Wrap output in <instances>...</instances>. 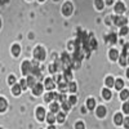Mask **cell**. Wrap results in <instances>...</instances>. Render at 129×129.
<instances>
[{
	"label": "cell",
	"instance_id": "6da1fadb",
	"mask_svg": "<svg viewBox=\"0 0 129 129\" xmlns=\"http://www.w3.org/2000/svg\"><path fill=\"white\" fill-rule=\"evenodd\" d=\"M34 57L38 61H43V59L45 58V50L43 49L41 47H36L35 50H34Z\"/></svg>",
	"mask_w": 129,
	"mask_h": 129
},
{
	"label": "cell",
	"instance_id": "7a4b0ae2",
	"mask_svg": "<svg viewBox=\"0 0 129 129\" xmlns=\"http://www.w3.org/2000/svg\"><path fill=\"white\" fill-rule=\"evenodd\" d=\"M114 23H115L116 26L124 27L125 23H126V18H125L124 16H116V17H114Z\"/></svg>",
	"mask_w": 129,
	"mask_h": 129
},
{
	"label": "cell",
	"instance_id": "3957f363",
	"mask_svg": "<svg viewBox=\"0 0 129 129\" xmlns=\"http://www.w3.org/2000/svg\"><path fill=\"white\" fill-rule=\"evenodd\" d=\"M31 70H32V63L28 61H25L22 64V72L23 75H31Z\"/></svg>",
	"mask_w": 129,
	"mask_h": 129
},
{
	"label": "cell",
	"instance_id": "277c9868",
	"mask_svg": "<svg viewBox=\"0 0 129 129\" xmlns=\"http://www.w3.org/2000/svg\"><path fill=\"white\" fill-rule=\"evenodd\" d=\"M128 48H129V45H124V48H123V53H121V56H120V64H121V66H125V64H126Z\"/></svg>",
	"mask_w": 129,
	"mask_h": 129
},
{
	"label": "cell",
	"instance_id": "5b68a950",
	"mask_svg": "<svg viewBox=\"0 0 129 129\" xmlns=\"http://www.w3.org/2000/svg\"><path fill=\"white\" fill-rule=\"evenodd\" d=\"M62 13L64 14V16H70L71 13H72V4L71 3H64L63 4V7H62Z\"/></svg>",
	"mask_w": 129,
	"mask_h": 129
},
{
	"label": "cell",
	"instance_id": "8992f818",
	"mask_svg": "<svg viewBox=\"0 0 129 129\" xmlns=\"http://www.w3.org/2000/svg\"><path fill=\"white\" fill-rule=\"evenodd\" d=\"M36 116H38L39 120H44L45 119V110L43 109V107H39L36 110Z\"/></svg>",
	"mask_w": 129,
	"mask_h": 129
},
{
	"label": "cell",
	"instance_id": "52a82bcc",
	"mask_svg": "<svg viewBox=\"0 0 129 129\" xmlns=\"http://www.w3.org/2000/svg\"><path fill=\"white\" fill-rule=\"evenodd\" d=\"M115 10H116V13H123L124 10H125V5L123 3H116L115 4Z\"/></svg>",
	"mask_w": 129,
	"mask_h": 129
},
{
	"label": "cell",
	"instance_id": "ba28073f",
	"mask_svg": "<svg viewBox=\"0 0 129 129\" xmlns=\"http://www.w3.org/2000/svg\"><path fill=\"white\" fill-rule=\"evenodd\" d=\"M35 81H36V78L32 76V75H30V76L27 78V85H28V87H31V88H34L35 85H36Z\"/></svg>",
	"mask_w": 129,
	"mask_h": 129
},
{
	"label": "cell",
	"instance_id": "9c48e42d",
	"mask_svg": "<svg viewBox=\"0 0 129 129\" xmlns=\"http://www.w3.org/2000/svg\"><path fill=\"white\" fill-rule=\"evenodd\" d=\"M32 92H34V94H36V95L41 94V92H43V85H41V84H36L35 87L32 88Z\"/></svg>",
	"mask_w": 129,
	"mask_h": 129
},
{
	"label": "cell",
	"instance_id": "30bf717a",
	"mask_svg": "<svg viewBox=\"0 0 129 129\" xmlns=\"http://www.w3.org/2000/svg\"><path fill=\"white\" fill-rule=\"evenodd\" d=\"M45 88H47L48 90H52L53 88H54V80L47 79V80H45Z\"/></svg>",
	"mask_w": 129,
	"mask_h": 129
},
{
	"label": "cell",
	"instance_id": "8fae6325",
	"mask_svg": "<svg viewBox=\"0 0 129 129\" xmlns=\"http://www.w3.org/2000/svg\"><path fill=\"white\" fill-rule=\"evenodd\" d=\"M56 98H58V95H57L56 93H53V92H50V93H48V94L45 95V101H47V102H50V101L56 100Z\"/></svg>",
	"mask_w": 129,
	"mask_h": 129
},
{
	"label": "cell",
	"instance_id": "7c38bea8",
	"mask_svg": "<svg viewBox=\"0 0 129 129\" xmlns=\"http://www.w3.org/2000/svg\"><path fill=\"white\" fill-rule=\"evenodd\" d=\"M58 88H59V90L63 93V92H66V90L69 89V84H67L66 81H61V83L58 84Z\"/></svg>",
	"mask_w": 129,
	"mask_h": 129
},
{
	"label": "cell",
	"instance_id": "4fadbf2b",
	"mask_svg": "<svg viewBox=\"0 0 129 129\" xmlns=\"http://www.w3.org/2000/svg\"><path fill=\"white\" fill-rule=\"evenodd\" d=\"M56 120H57V117L54 116V114H53V112H49V114L47 115V121H48L49 124H53Z\"/></svg>",
	"mask_w": 129,
	"mask_h": 129
},
{
	"label": "cell",
	"instance_id": "5bb4252c",
	"mask_svg": "<svg viewBox=\"0 0 129 129\" xmlns=\"http://www.w3.org/2000/svg\"><path fill=\"white\" fill-rule=\"evenodd\" d=\"M110 58H111L112 61H116L117 58H119V53H117L116 49H111V50H110Z\"/></svg>",
	"mask_w": 129,
	"mask_h": 129
},
{
	"label": "cell",
	"instance_id": "9a60e30c",
	"mask_svg": "<svg viewBox=\"0 0 129 129\" xmlns=\"http://www.w3.org/2000/svg\"><path fill=\"white\" fill-rule=\"evenodd\" d=\"M115 123H116L117 125H120V124L124 123V119H123V115H121V114H116V115H115Z\"/></svg>",
	"mask_w": 129,
	"mask_h": 129
},
{
	"label": "cell",
	"instance_id": "2e32d148",
	"mask_svg": "<svg viewBox=\"0 0 129 129\" xmlns=\"http://www.w3.org/2000/svg\"><path fill=\"white\" fill-rule=\"evenodd\" d=\"M97 115H98L100 117H103L106 115V109H105L103 106H100L98 109H97Z\"/></svg>",
	"mask_w": 129,
	"mask_h": 129
},
{
	"label": "cell",
	"instance_id": "e0dca14e",
	"mask_svg": "<svg viewBox=\"0 0 129 129\" xmlns=\"http://www.w3.org/2000/svg\"><path fill=\"white\" fill-rule=\"evenodd\" d=\"M123 87H124L123 80H121V79H117V80L115 81V88H116L117 90H121V89H123Z\"/></svg>",
	"mask_w": 129,
	"mask_h": 129
},
{
	"label": "cell",
	"instance_id": "ac0fdd59",
	"mask_svg": "<svg viewBox=\"0 0 129 129\" xmlns=\"http://www.w3.org/2000/svg\"><path fill=\"white\" fill-rule=\"evenodd\" d=\"M88 47H89V49H95V48H97V40H95L94 38H90V39H89Z\"/></svg>",
	"mask_w": 129,
	"mask_h": 129
},
{
	"label": "cell",
	"instance_id": "d6986e66",
	"mask_svg": "<svg viewBox=\"0 0 129 129\" xmlns=\"http://www.w3.org/2000/svg\"><path fill=\"white\" fill-rule=\"evenodd\" d=\"M102 95H103L105 100H110V98H111V92L107 89V88H105V89L102 90Z\"/></svg>",
	"mask_w": 129,
	"mask_h": 129
},
{
	"label": "cell",
	"instance_id": "ffe728a7",
	"mask_svg": "<svg viewBox=\"0 0 129 129\" xmlns=\"http://www.w3.org/2000/svg\"><path fill=\"white\" fill-rule=\"evenodd\" d=\"M50 112L56 114V112H59V106L57 103H52L50 105Z\"/></svg>",
	"mask_w": 129,
	"mask_h": 129
},
{
	"label": "cell",
	"instance_id": "44dd1931",
	"mask_svg": "<svg viewBox=\"0 0 129 129\" xmlns=\"http://www.w3.org/2000/svg\"><path fill=\"white\" fill-rule=\"evenodd\" d=\"M87 106H88V109H89V110H93L94 107H95V101H94L93 98H89L88 102H87Z\"/></svg>",
	"mask_w": 129,
	"mask_h": 129
},
{
	"label": "cell",
	"instance_id": "7402d4cb",
	"mask_svg": "<svg viewBox=\"0 0 129 129\" xmlns=\"http://www.w3.org/2000/svg\"><path fill=\"white\" fill-rule=\"evenodd\" d=\"M128 97H129V92H128L126 89L121 90V93H120V98H121L123 101H126V100H128Z\"/></svg>",
	"mask_w": 129,
	"mask_h": 129
},
{
	"label": "cell",
	"instance_id": "603a6c76",
	"mask_svg": "<svg viewBox=\"0 0 129 129\" xmlns=\"http://www.w3.org/2000/svg\"><path fill=\"white\" fill-rule=\"evenodd\" d=\"M19 52H21V47L19 45H13V48H12V53H13V54L14 56H18L19 54Z\"/></svg>",
	"mask_w": 129,
	"mask_h": 129
},
{
	"label": "cell",
	"instance_id": "cb8c5ba5",
	"mask_svg": "<svg viewBox=\"0 0 129 129\" xmlns=\"http://www.w3.org/2000/svg\"><path fill=\"white\" fill-rule=\"evenodd\" d=\"M106 85H107V87H114V85H115L114 78H111V76L107 78V79H106Z\"/></svg>",
	"mask_w": 129,
	"mask_h": 129
},
{
	"label": "cell",
	"instance_id": "d4e9b609",
	"mask_svg": "<svg viewBox=\"0 0 129 129\" xmlns=\"http://www.w3.org/2000/svg\"><path fill=\"white\" fill-rule=\"evenodd\" d=\"M21 89H22V87H21V85H18V84H14V85H13V93H14V94H19V93H21Z\"/></svg>",
	"mask_w": 129,
	"mask_h": 129
},
{
	"label": "cell",
	"instance_id": "484cf974",
	"mask_svg": "<svg viewBox=\"0 0 129 129\" xmlns=\"http://www.w3.org/2000/svg\"><path fill=\"white\" fill-rule=\"evenodd\" d=\"M69 90L71 92V93H75V92H76V84H75V83H69Z\"/></svg>",
	"mask_w": 129,
	"mask_h": 129
},
{
	"label": "cell",
	"instance_id": "4316f807",
	"mask_svg": "<svg viewBox=\"0 0 129 129\" xmlns=\"http://www.w3.org/2000/svg\"><path fill=\"white\" fill-rule=\"evenodd\" d=\"M7 109V102L4 98H0V111H4Z\"/></svg>",
	"mask_w": 129,
	"mask_h": 129
},
{
	"label": "cell",
	"instance_id": "83f0119b",
	"mask_svg": "<svg viewBox=\"0 0 129 129\" xmlns=\"http://www.w3.org/2000/svg\"><path fill=\"white\" fill-rule=\"evenodd\" d=\"M107 39H109L112 44H115V43L117 41V38H116V34H110L109 36H107Z\"/></svg>",
	"mask_w": 129,
	"mask_h": 129
},
{
	"label": "cell",
	"instance_id": "f1b7e54d",
	"mask_svg": "<svg viewBox=\"0 0 129 129\" xmlns=\"http://www.w3.org/2000/svg\"><path fill=\"white\" fill-rule=\"evenodd\" d=\"M57 121H58V123H63V121H64V114H63V112H58V115H57Z\"/></svg>",
	"mask_w": 129,
	"mask_h": 129
},
{
	"label": "cell",
	"instance_id": "f546056e",
	"mask_svg": "<svg viewBox=\"0 0 129 129\" xmlns=\"http://www.w3.org/2000/svg\"><path fill=\"white\" fill-rule=\"evenodd\" d=\"M64 78H66V80H67V81H70V83H71L72 75H71V71H70V70H69V71H64Z\"/></svg>",
	"mask_w": 129,
	"mask_h": 129
},
{
	"label": "cell",
	"instance_id": "4dcf8cb0",
	"mask_svg": "<svg viewBox=\"0 0 129 129\" xmlns=\"http://www.w3.org/2000/svg\"><path fill=\"white\" fill-rule=\"evenodd\" d=\"M70 106H71L70 102H63V103H62V109H63L64 111H69V110H70Z\"/></svg>",
	"mask_w": 129,
	"mask_h": 129
},
{
	"label": "cell",
	"instance_id": "1f68e13d",
	"mask_svg": "<svg viewBox=\"0 0 129 129\" xmlns=\"http://www.w3.org/2000/svg\"><path fill=\"white\" fill-rule=\"evenodd\" d=\"M66 98H67L66 94H63V93L58 95V101H59V102H62V103H63V102H66Z\"/></svg>",
	"mask_w": 129,
	"mask_h": 129
},
{
	"label": "cell",
	"instance_id": "d6a6232c",
	"mask_svg": "<svg viewBox=\"0 0 129 129\" xmlns=\"http://www.w3.org/2000/svg\"><path fill=\"white\" fill-rule=\"evenodd\" d=\"M95 5H97V8H98V9H102L105 4H103L102 0H95Z\"/></svg>",
	"mask_w": 129,
	"mask_h": 129
},
{
	"label": "cell",
	"instance_id": "836d02e7",
	"mask_svg": "<svg viewBox=\"0 0 129 129\" xmlns=\"http://www.w3.org/2000/svg\"><path fill=\"white\" fill-rule=\"evenodd\" d=\"M123 110H124V112H125V114H129V101L124 103V106H123Z\"/></svg>",
	"mask_w": 129,
	"mask_h": 129
},
{
	"label": "cell",
	"instance_id": "e575fe53",
	"mask_svg": "<svg viewBox=\"0 0 129 129\" xmlns=\"http://www.w3.org/2000/svg\"><path fill=\"white\" fill-rule=\"evenodd\" d=\"M76 97H75V95H71L70 97V98H69V102H70V105H75V103H76Z\"/></svg>",
	"mask_w": 129,
	"mask_h": 129
},
{
	"label": "cell",
	"instance_id": "d590c367",
	"mask_svg": "<svg viewBox=\"0 0 129 129\" xmlns=\"http://www.w3.org/2000/svg\"><path fill=\"white\" fill-rule=\"evenodd\" d=\"M49 71H50L52 74H54V72L57 71V66H56V64H50V66H49Z\"/></svg>",
	"mask_w": 129,
	"mask_h": 129
},
{
	"label": "cell",
	"instance_id": "8d00e7d4",
	"mask_svg": "<svg viewBox=\"0 0 129 129\" xmlns=\"http://www.w3.org/2000/svg\"><path fill=\"white\" fill-rule=\"evenodd\" d=\"M128 27L126 26H124V27H121V30H120V35H125V34H128Z\"/></svg>",
	"mask_w": 129,
	"mask_h": 129
},
{
	"label": "cell",
	"instance_id": "74e56055",
	"mask_svg": "<svg viewBox=\"0 0 129 129\" xmlns=\"http://www.w3.org/2000/svg\"><path fill=\"white\" fill-rule=\"evenodd\" d=\"M8 83H9V84H12V85H14V83H16V78L13 76V75H12V76H9Z\"/></svg>",
	"mask_w": 129,
	"mask_h": 129
},
{
	"label": "cell",
	"instance_id": "f35d334b",
	"mask_svg": "<svg viewBox=\"0 0 129 129\" xmlns=\"http://www.w3.org/2000/svg\"><path fill=\"white\" fill-rule=\"evenodd\" d=\"M75 129H84V124L81 121L76 123V125H75Z\"/></svg>",
	"mask_w": 129,
	"mask_h": 129
},
{
	"label": "cell",
	"instance_id": "ab89813d",
	"mask_svg": "<svg viewBox=\"0 0 129 129\" xmlns=\"http://www.w3.org/2000/svg\"><path fill=\"white\" fill-rule=\"evenodd\" d=\"M124 126L126 129H129V117H125V119H124Z\"/></svg>",
	"mask_w": 129,
	"mask_h": 129
},
{
	"label": "cell",
	"instance_id": "60d3db41",
	"mask_svg": "<svg viewBox=\"0 0 129 129\" xmlns=\"http://www.w3.org/2000/svg\"><path fill=\"white\" fill-rule=\"evenodd\" d=\"M21 87H22V89H26V87H27V81H25V80H22V81H21Z\"/></svg>",
	"mask_w": 129,
	"mask_h": 129
},
{
	"label": "cell",
	"instance_id": "b9f144b4",
	"mask_svg": "<svg viewBox=\"0 0 129 129\" xmlns=\"http://www.w3.org/2000/svg\"><path fill=\"white\" fill-rule=\"evenodd\" d=\"M61 78H62V76H59V75H56V76L53 78V80H54V81H58V84H59V83H61Z\"/></svg>",
	"mask_w": 129,
	"mask_h": 129
},
{
	"label": "cell",
	"instance_id": "7bdbcfd3",
	"mask_svg": "<svg viewBox=\"0 0 129 129\" xmlns=\"http://www.w3.org/2000/svg\"><path fill=\"white\" fill-rule=\"evenodd\" d=\"M48 129H56V128H54V126H53V125H50V126H49Z\"/></svg>",
	"mask_w": 129,
	"mask_h": 129
},
{
	"label": "cell",
	"instance_id": "ee69618b",
	"mask_svg": "<svg viewBox=\"0 0 129 129\" xmlns=\"http://www.w3.org/2000/svg\"><path fill=\"white\" fill-rule=\"evenodd\" d=\"M126 75H128V78H129V69H128V71H126Z\"/></svg>",
	"mask_w": 129,
	"mask_h": 129
},
{
	"label": "cell",
	"instance_id": "f6af8a7d",
	"mask_svg": "<svg viewBox=\"0 0 129 129\" xmlns=\"http://www.w3.org/2000/svg\"><path fill=\"white\" fill-rule=\"evenodd\" d=\"M128 62H129V54H128Z\"/></svg>",
	"mask_w": 129,
	"mask_h": 129
},
{
	"label": "cell",
	"instance_id": "bcb514c9",
	"mask_svg": "<svg viewBox=\"0 0 129 129\" xmlns=\"http://www.w3.org/2000/svg\"><path fill=\"white\" fill-rule=\"evenodd\" d=\"M39 2H44V0H39Z\"/></svg>",
	"mask_w": 129,
	"mask_h": 129
}]
</instances>
